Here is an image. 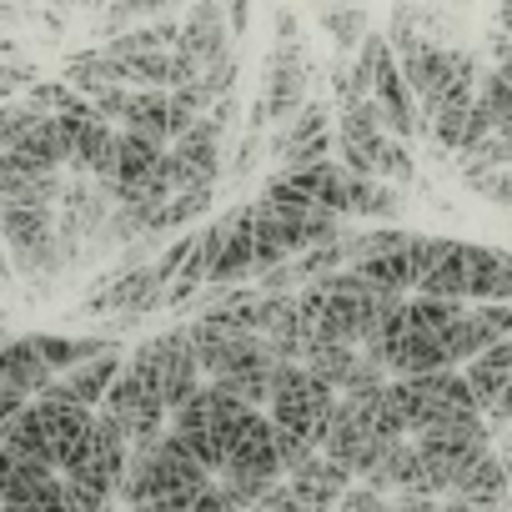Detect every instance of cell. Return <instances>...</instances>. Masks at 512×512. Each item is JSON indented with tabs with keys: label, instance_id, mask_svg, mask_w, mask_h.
Wrapping results in <instances>:
<instances>
[{
	"label": "cell",
	"instance_id": "12",
	"mask_svg": "<svg viewBox=\"0 0 512 512\" xmlns=\"http://www.w3.org/2000/svg\"><path fill=\"white\" fill-rule=\"evenodd\" d=\"M221 477H246V482H282V457H277V422L267 412H246V422L231 437L226 472Z\"/></svg>",
	"mask_w": 512,
	"mask_h": 512
},
{
	"label": "cell",
	"instance_id": "20",
	"mask_svg": "<svg viewBox=\"0 0 512 512\" xmlns=\"http://www.w3.org/2000/svg\"><path fill=\"white\" fill-rule=\"evenodd\" d=\"M452 497H467V502H477V507H507V502H512V472H507V462H502L497 452H487L482 462H472V467L457 477Z\"/></svg>",
	"mask_w": 512,
	"mask_h": 512
},
{
	"label": "cell",
	"instance_id": "25",
	"mask_svg": "<svg viewBox=\"0 0 512 512\" xmlns=\"http://www.w3.org/2000/svg\"><path fill=\"white\" fill-rule=\"evenodd\" d=\"M337 512H397V502L392 497H382V492H372L367 482H357L347 497H342V507Z\"/></svg>",
	"mask_w": 512,
	"mask_h": 512
},
{
	"label": "cell",
	"instance_id": "2",
	"mask_svg": "<svg viewBox=\"0 0 512 512\" xmlns=\"http://www.w3.org/2000/svg\"><path fill=\"white\" fill-rule=\"evenodd\" d=\"M337 161L347 171L372 176V181H387V186H407L412 171H417L412 146L387 131V121L377 116L372 101H347L337 111Z\"/></svg>",
	"mask_w": 512,
	"mask_h": 512
},
{
	"label": "cell",
	"instance_id": "19",
	"mask_svg": "<svg viewBox=\"0 0 512 512\" xmlns=\"http://www.w3.org/2000/svg\"><path fill=\"white\" fill-rule=\"evenodd\" d=\"M482 302H512V251L502 246H472L467 307H482Z\"/></svg>",
	"mask_w": 512,
	"mask_h": 512
},
{
	"label": "cell",
	"instance_id": "22",
	"mask_svg": "<svg viewBox=\"0 0 512 512\" xmlns=\"http://www.w3.org/2000/svg\"><path fill=\"white\" fill-rule=\"evenodd\" d=\"M322 26L332 31V41L342 46V56H357L362 41H367V21H362V6H357V0H347V6H332V11L322 16Z\"/></svg>",
	"mask_w": 512,
	"mask_h": 512
},
{
	"label": "cell",
	"instance_id": "26",
	"mask_svg": "<svg viewBox=\"0 0 512 512\" xmlns=\"http://www.w3.org/2000/svg\"><path fill=\"white\" fill-rule=\"evenodd\" d=\"M251 512H307V507L297 502V492H292L287 482H272V487L262 492V502H256Z\"/></svg>",
	"mask_w": 512,
	"mask_h": 512
},
{
	"label": "cell",
	"instance_id": "1",
	"mask_svg": "<svg viewBox=\"0 0 512 512\" xmlns=\"http://www.w3.org/2000/svg\"><path fill=\"white\" fill-rule=\"evenodd\" d=\"M96 427V412L86 407H66V402H31L21 407L6 427H0V442L16 447L31 462H46L56 472H71L76 457L86 452V437Z\"/></svg>",
	"mask_w": 512,
	"mask_h": 512
},
{
	"label": "cell",
	"instance_id": "21",
	"mask_svg": "<svg viewBox=\"0 0 512 512\" xmlns=\"http://www.w3.org/2000/svg\"><path fill=\"white\" fill-rule=\"evenodd\" d=\"M462 377H467V387H472V397H477V407H482V417H487V407L512 387V342H502V347L482 352L477 362H467Z\"/></svg>",
	"mask_w": 512,
	"mask_h": 512
},
{
	"label": "cell",
	"instance_id": "14",
	"mask_svg": "<svg viewBox=\"0 0 512 512\" xmlns=\"http://www.w3.org/2000/svg\"><path fill=\"white\" fill-rule=\"evenodd\" d=\"M51 382H56V372H51V362L41 357L36 337H11L6 347H0V392L36 402V397L51 392Z\"/></svg>",
	"mask_w": 512,
	"mask_h": 512
},
{
	"label": "cell",
	"instance_id": "10",
	"mask_svg": "<svg viewBox=\"0 0 512 512\" xmlns=\"http://www.w3.org/2000/svg\"><path fill=\"white\" fill-rule=\"evenodd\" d=\"M272 156H277V176L337 161V116L327 101H307L277 136H272Z\"/></svg>",
	"mask_w": 512,
	"mask_h": 512
},
{
	"label": "cell",
	"instance_id": "27",
	"mask_svg": "<svg viewBox=\"0 0 512 512\" xmlns=\"http://www.w3.org/2000/svg\"><path fill=\"white\" fill-rule=\"evenodd\" d=\"M397 512H442V497H392Z\"/></svg>",
	"mask_w": 512,
	"mask_h": 512
},
{
	"label": "cell",
	"instance_id": "13",
	"mask_svg": "<svg viewBox=\"0 0 512 512\" xmlns=\"http://www.w3.org/2000/svg\"><path fill=\"white\" fill-rule=\"evenodd\" d=\"M387 447H392V442H382L347 402L337 407V417H332V427H327V437H322V457H332L337 467H347L357 482L387 457Z\"/></svg>",
	"mask_w": 512,
	"mask_h": 512
},
{
	"label": "cell",
	"instance_id": "6",
	"mask_svg": "<svg viewBox=\"0 0 512 512\" xmlns=\"http://www.w3.org/2000/svg\"><path fill=\"white\" fill-rule=\"evenodd\" d=\"M126 362L161 392V402L171 407V417L206 387V372H201V362H196V347H191V337H186V322L171 327V332H161V337H146Z\"/></svg>",
	"mask_w": 512,
	"mask_h": 512
},
{
	"label": "cell",
	"instance_id": "15",
	"mask_svg": "<svg viewBox=\"0 0 512 512\" xmlns=\"http://www.w3.org/2000/svg\"><path fill=\"white\" fill-rule=\"evenodd\" d=\"M156 307H166V282L156 277V267H131L101 297H91V312H116L126 322H136V317H146Z\"/></svg>",
	"mask_w": 512,
	"mask_h": 512
},
{
	"label": "cell",
	"instance_id": "9",
	"mask_svg": "<svg viewBox=\"0 0 512 512\" xmlns=\"http://www.w3.org/2000/svg\"><path fill=\"white\" fill-rule=\"evenodd\" d=\"M101 412L131 437V452L156 447V442L171 432V407L161 402V392H156L131 362H126V372L116 377V387H111V397H106Z\"/></svg>",
	"mask_w": 512,
	"mask_h": 512
},
{
	"label": "cell",
	"instance_id": "3",
	"mask_svg": "<svg viewBox=\"0 0 512 512\" xmlns=\"http://www.w3.org/2000/svg\"><path fill=\"white\" fill-rule=\"evenodd\" d=\"M307 101H312V61H307L297 16L282 11V31H277V46L267 56L262 96H256V111H251V136L262 131V126H277L282 131Z\"/></svg>",
	"mask_w": 512,
	"mask_h": 512
},
{
	"label": "cell",
	"instance_id": "8",
	"mask_svg": "<svg viewBox=\"0 0 512 512\" xmlns=\"http://www.w3.org/2000/svg\"><path fill=\"white\" fill-rule=\"evenodd\" d=\"M412 442H417L422 462L432 467L442 497H452L457 477H462L472 462H482L487 452H497V447H492V427H487V417L447 422V427H432V432H422V437H412Z\"/></svg>",
	"mask_w": 512,
	"mask_h": 512
},
{
	"label": "cell",
	"instance_id": "29",
	"mask_svg": "<svg viewBox=\"0 0 512 512\" xmlns=\"http://www.w3.org/2000/svg\"><path fill=\"white\" fill-rule=\"evenodd\" d=\"M497 66H502V71H507V81H512V51H507V56H502Z\"/></svg>",
	"mask_w": 512,
	"mask_h": 512
},
{
	"label": "cell",
	"instance_id": "24",
	"mask_svg": "<svg viewBox=\"0 0 512 512\" xmlns=\"http://www.w3.org/2000/svg\"><path fill=\"white\" fill-rule=\"evenodd\" d=\"M36 126H41V111L31 101H6V106H0V151L21 146Z\"/></svg>",
	"mask_w": 512,
	"mask_h": 512
},
{
	"label": "cell",
	"instance_id": "16",
	"mask_svg": "<svg viewBox=\"0 0 512 512\" xmlns=\"http://www.w3.org/2000/svg\"><path fill=\"white\" fill-rule=\"evenodd\" d=\"M292 492H297V502L307 507V512H337L342 507V497L357 487V477L347 472V467H337L332 457H312V462H302L292 477H282Z\"/></svg>",
	"mask_w": 512,
	"mask_h": 512
},
{
	"label": "cell",
	"instance_id": "5",
	"mask_svg": "<svg viewBox=\"0 0 512 512\" xmlns=\"http://www.w3.org/2000/svg\"><path fill=\"white\" fill-rule=\"evenodd\" d=\"M337 407H342V392H332L317 372H307L302 362H282V367H277L272 407H267V417H272L277 427H287V432H297V437H307V442L322 447V437H327Z\"/></svg>",
	"mask_w": 512,
	"mask_h": 512
},
{
	"label": "cell",
	"instance_id": "28",
	"mask_svg": "<svg viewBox=\"0 0 512 512\" xmlns=\"http://www.w3.org/2000/svg\"><path fill=\"white\" fill-rule=\"evenodd\" d=\"M226 11H231V31L241 36V31H246V21H251V0H226Z\"/></svg>",
	"mask_w": 512,
	"mask_h": 512
},
{
	"label": "cell",
	"instance_id": "23",
	"mask_svg": "<svg viewBox=\"0 0 512 512\" xmlns=\"http://www.w3.org/2000/svg\"><path fill=\"white\" fill-rule=\"evenodd\" d=\"M477 106L492 116V126L502 131V126H512V81H507V71L502 66H492L487 76H482V86H477Z\"/></svg>",
	"mask_w": 512,
	"mask_h": 512
},
{
	"label": "cell",
	"instance_id": "11",
	"mask_svg": "<svg viewBox=\"0 0 512 512\" xmlns=\"http://www.w3.org/2000/svg\"><path fill=\"white\" fill-rule=\"evenodd\" d=\"M0 236L16 251L21 272H56L61 267V221L51 206H0Z\"/></svg>",
	"mask_w": 512,
	"mask_h": 512
},
{
	"label": "cell",
	"instance_id": "7",
	"mask_svg": "<svg viewBox=\"0 0 512 512\" xmlns=\"http://www.w3.org/2000/svg\"><path fill=\"white\" fill-rule=\"evenodd\" d=\"M392 392L402 402V417L412 427V437L432 432V427H447V422H467V417H482L472 387L462 372H437V377H407L397 382L392 377Z\"/></svg>",
	"mask_w": 512,
	"mask_h": 512
},
{
	"label": "cell",
	"instance_id": "18",
	"mask_svg": "<svg viewBox=\"0 0 512 512\" xmlns=\"http://www.w3.org/2000/svg\"><path fill=\"white\" fill-rule=\"evenodd\" d=\"M121 131L171 151V141H176V106H171V91H131V106H126V116H121Z\"/></svg>",
	"mask_w": 512,
	"mask_h": 512
},
{
	"label": "cell",
	"instance_id": "4",
	"mask_svg": "<svg viewBox=\"0 0 512 512\" xmlns=\"http://www.w3.org/2000/svg\"><path fill=\"white\" fill-rule=\"evenodd\" d=\"M246 412H256V407H246L241 397H231L221 382H206V387L171 417V432L186 442V452H191L211 477H221V472H226L231 437H236V427L246 422Z\"/></svg>",
	"mask_w": 512,
	"mask_h": 512
},
{
	"label": "cell",
	"instance_id": "17",
	"mask_svg": "<svg viewBox=\"0 0 512 512\" xmlns=\"http://www.w3.org/2000/svg\"><path fill=\"white\" fill-rule=\"evenodd\" d=\"M256 272V231H251V206H236L231 211V231H226V246L216 256V272H211V287H246Z\"/></svg>",
	"mask_w": 512,
	"mask_h": 512
}]
</instances>
